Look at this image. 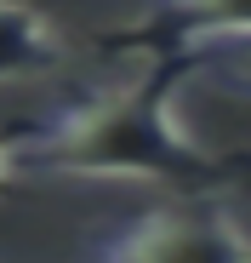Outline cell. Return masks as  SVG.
<instances>
[{
    "label": "cell",
    "instance_id": "277c9868",
    "mask_svg": "<svg viewBox=\"0 0 251 263\" xmlns=\"http://www.w3.org/2000/svg\"><path fill=\"white\" fill-rule=\"evenodd\" d=\"M57 63H63V29L23 0H0V86L34 80Z\"/></svg>",
    "mask_w": 251,
    "mask_h": 263
},
{
    "label": "cell",
    "instance_id": "3957f363",
    "mask_svg": "<svg viewBox=\"0 0 251 263\" xmlns=\"http://www.w3.org/2000/svg\"><path fill=\"white\" fill-rule=\"evenodd\" d=\"M114 34H120L114 46H132V52H183L200 40L251 34V0H160Z\"/></svg>",
    "mask_w": 251,
    "mask_h": 263
},
{
    "label": "cell",
    "instance_id": "5b68a950",
    "mask_svg": "<svg viewBox=\"0 0 251 263\" xmlns=\"http://www.w3.org/2000/svg\"><path fill=\"white\" fill-rule=\"evenodd\" d=\"M12 172H17V166H12V143H6V138H0V189H6V183H12Z\"/></svg>",
    "mask_w": 251,
    "mask_h": 263
},
{
    "label": "cell",
    "instance_id": "7a4b0ae2",
    "mask_svg": "<svg viewBox=\"0 0 251 263\" xmlns=\"http://www.w3.org/2000/svg\"><path fill=\"white\" fill-rule=\"evenodd\" d=\"M97 257L114 263H251V235L223 200L160 206L132 217L120 235L97 240Z\"/></svg>",
    "mask_w": 251,
    "mask_h": 263
},
{
    "label": "cell",
    "instance_id": "6da1fadb",
    "mask_svg": "<svg viewBox=\"0 0 251 263\" xmlns=\"http://www.w3.org/2000/svg\"><path fill=\"white\" fill-rule=\"evenodd\" d=\"M183 80L189 69L177 52H149L143 74L6 138L12 166L52 172V178H126V183H172V189L212 183L223 160L194 138V126L177 109Z\"/></svg>",
    "mask_w": 251,
    "mask_h": 263
}]
</instances>
